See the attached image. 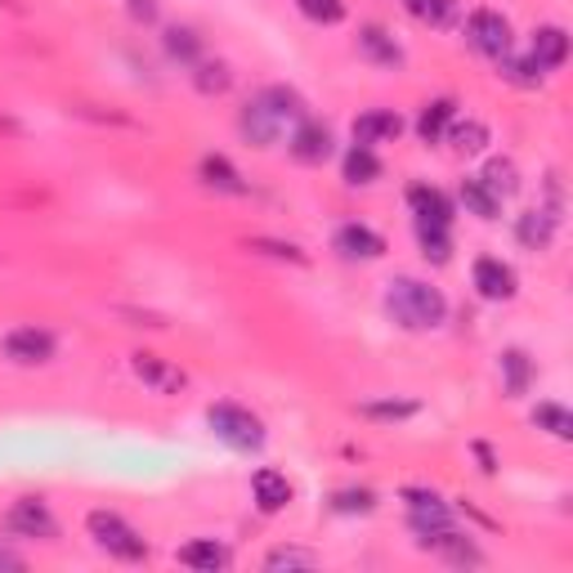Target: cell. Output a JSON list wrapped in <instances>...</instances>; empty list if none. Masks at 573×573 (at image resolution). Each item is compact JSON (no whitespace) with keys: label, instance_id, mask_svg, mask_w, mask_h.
<instances>
[{"label":"cell","instance_id":"cell-1","mask_svg":"<svg viewBox=\"0 0 573 573\" xmlns=\"http://www.w3.org/2000/svg\"><path fill=\"white\" fill-rule=\"evenodd\" d=\"M305 117H309V108L292 85H269L243 108L237 130H243V139L252 143V149H273V143L286 135V126H301Z\"/></svg>","mask_w":573,"mask_h":573},{"label":"cell","instance_id":"cell-2","mask_svg":"<svg viewBox=\"0 0 573 573\" xmlns=\"http://www.w3.org/2000/svg\"><path fill=\"white\" fill-rule=\"evenodd\" d=\"M386 314L404 327V331H430L448 318V301L440 286H430L421 278H395L386 292Z\"/></svg>","mask_w":573,"mask_h":573},{"label":"cell","instance_id":"cell-3","mask_svg":"<svg viewBox=\"0 0 573 573\" xmlns=\"http://www.w3.org/2000/svg\"><path fill=\"white\" fill-rule=\"evenodd\" d=\"M207 425L215 430V440L229 444L233 453H260L265 448V421L243 404H215L207 412Z\"/></svg>","mask_w":573,"mask_h":573},{"label":"cell","instance_id":"cell-4","mask_svg":"<svg viewBox=\"0 0 573 573\" xmlns=\"http://www.w3.org/2000/svg\"><path fill=\"white\" fill-rule=\"evenodd\" d=\"M85 529H90V538L100 542L108 556L126 560V564L149 560V542H143V538L130 529V524H126L117 511H90V515H85Z\"/></svg>","mask_w":573,"mask_h":573},{"label":"cell","instance_id":"cell-5","mask_svg":"<svg viewBox=\"0 0 573 573\" xmlns=\"http://www.w3.org/2000/svg\"><path fill=\"white\" fill-rule=\"evenodd\" d=\"M404 502H408V524H412V534L425 542V538H435L444 529H453V511L444 506L440 493H430V489H404Z\"/></svg>","mask_w":573,"mask_h":573},{"label":"cell","instance_id":"cell-6","mask_svg":"<svg viewBox=\"0 0 573 573\" xmlns=\"http://www.w3.org/2000/svg\"><path fill=\"white\" fill-rule=\"evenodd\" d=\"M466 40H470V50L502 59V55H511V23L498 10H475L466 19Z\"/></svg>","mask_w":573,"mask_h":573},{"label":"cell","instance_id":"cell-7","mask_svg":"<svg viewBox=\"0 0 573 573\" xmlns=\"http://www.w3.org/2000/svg\"><path fill=\"white\" fill-rule=\"evenodd\" d=\"M130 372H135L153 395H179V390H188V372L175 367V363L162 359V354H149V350L130 354Z\"/></svg>","mask_w":573,"mask_h":573},{"label":"cell","instance_id":"cell-8","mask_svg":"<svg viewBox=\"0 0 573 573\" xmlns=\"http://www.w3.org/2000/svg\"><path fill=\"white\" fill-rule=\"evenodd\" d=\"M5 529L19 534V538H55L59 534V524L50 515V506H45L40 498H19L5 515Z\"/></svg>","mask_w":573,"mask_h":573},{"label":"cell","instance_id":"cell-9","mask_svg":"<svg viewBox=\"0 0 573 573\" xmlns=\"http://www.w3.org/2000/svg\"><path fill=\"white\" fill-rule=\"evenodd\" d=\"M0 346H5V359L23 363V367H36V363H50L55 359V337L45 327H14Z\"/></svg>","mask_w":573,"mask_h":573},{"label":"cell","instance_id":"cell-10","mask_svg":"<svg viewBox=\"0 0 573 573\" xmlns=\"http://www.w3.org/2000/svg\"><path fill=\"white\" fill-rule=\"evenodd\" d=\"M470 278H475V292H480L484 301H511L515 296V269L506 260H498V256H480L475 269H470Z\"/></svg>","mask_w":573,"mask_h":573},{"label":"cell","instance_id":"cell-11","mask_svg":"<svg viewBox=\"0 0 573 573\" xmlns=\"http://www.w3.org/2000/svg\"><path fill=\"white\" fill-rule=\"evenodd\" d=\"M292 157L305 166H323L331 157V130L314 117H305L301 126H292Z\"/></svg>","mask_w":573,"mask_h":573},{"label":"cell","instance_id":"cell-12","mask_svg":"<svg viewBox=\"0 0 573 573\" xmlns=\"http://www.w3.org/2000/svg\"><path fill=\"white\" fill-rule=\"evenodd\" d=\"M404 135V117L390 108H372L363 117H354V143L372 149V143H395Z\"/></svg>","mask_w":573,"mask_h":573},{"label":"cell","instance_id":"cell-13","mask_svg":"<svg viewBox=\"0 0 573 573\" xmlns=\"http://www.w3.org/2000/svg\"><path fill=\"white\" fill-rule=\"evenodd\" d=\"M337 252L346 260H376V256H386V237H381L376 229H367V224H341L337 229Z\"/></svg>","mask_w":573,"mask_h":573},{"label":"cell","instance_id":"cell-14","mask_svg":"<svg viewBox=\"0 0 573 573\" xmlns=\"http://www.w3.org/2000/svg\"><path fill=\"white\" fill-rule=\"evenodd\" d=\"M556 224H560V215H551L547 207L524 211V215L515 220L519 247H524V252H547V247H551V237H556Z\"/></svg>","mask_w":573,"mask_h":573},{"label":"cell","instance_id":"cell-15","mask_svg":"<svg viewBox=\"0 0 573 573\" xmlns=\"http://www.w3.org/2000/svg\"><path fill=\"white\" fill-rule=\"evenodd\" d=\"M252 493H256V506H260L265 515H278L286 502H292V480H286L282 470L265 466V470L252 475Z\"/></svg>","mask_w":573,"mask_h":573},{"label":"cell","instance_id":"cell-16","mask_svg":"<svg viewBox=\"0 0 573 573\" xmlns=\"http://www.w3.org/2000/svg\"><path fill=\"white\" fill-rule=\"evenodd\" d=\"M408 207L421 224H453V202L440 194V188H430V184H412L408 188Z\"/></svg>","mask_w":573,"mask_h":573},{"label":"cell","instance_id":"cell-17","mask_svg":"<svg viewBox=\"0 0 573 573\" xmlns=\"http://www.w3.org/2000/svg\"><path fill=\"white\" fill-rule=\"evenodd\" d=\"M359 50H363L372 63H381V68H399V63H404L399 40H395L386 27H376V23H367V27L359 32Z\"/></svg>","mask_w":573,"mask_h":573},{"label":"cell","instance_id":"cell-18","mask_svg":"<svg viewBox=\"0 0 573 573\" xmlns=\"http://www.w3.org/2000/svg\"><path fill=\"white\" fill-rule=\"evenodd\" d=\"M444 139L453 143V153H461V157H475V153H484L489 149V126L484 121H475V117H466V121H448V130H444Z\"/></svg>","mask_w":573,"mask_h":573},{"label":"cell","instance_id":"cell-19","mask_svg":"<svg viewBox=\"0 0 573 573\" xmlns=\"http://www.w3.org/2000/svg\"><path fill=\"white\" fill-rule=\"evenodd\" d=\"M198 175H202L207 188H215V194H247V184H243V175H237V166L229 157H220V153H207L202 166H198Z\"/></svg>","mask_w":573,"mask_h":573},{"label":"cell","instance_id":"cell-20","mask_svg":"<svg viewBox=\"0 0 573 573\" xmlns=\"http://www.w3.org/2000/svg\"><path fill=\"white\" fill-rule=\"evenodd\" d=\"M404 10L425 27H457L461 23V0H404Z\"/></svg>","mask_w":573,"mask_h":573},{"label":"cell","instance_id":"cell-21","mask_svg":"<svg viewBox=\"0 0 573 573\" xmlns=\"http://www.w3.org/2000/svg\"><path fill=\"white\" fill-rule=\"evenodd\" d=\"M547 72H556V68H564V59H569V32L564 27H538L534 32V50H529Z\"/></svg>","mask_w":573,"mask_h":573},{"label":"cell","instance_id":"cell-22","mask_svg":"<svg viewBox=\"0 0 573 573\" xmlns=\"http://www.w3.org/2000/svg\"><path fill=\"white\" fill-rule=\"evenodd\" d=\"M475 179H480L498 202H506V198H515V194H519V171H515V162H511V157H493V162H489L480 175H475Z\"/></svg>","mask_w":573,"mask_h":573},{"label":"cell","instance_id":"cell-23","mask_svg":"<svg viewBox=\"0 0 573 573\" xmlns=\"http://www.w3.org/2000/svg\"><path fill=\"white\" fill-rule=\"evenodd\" d=\"M179 564L202 569V573H220V569H229V547H220L215 538L188 542V547H179Z\"/></svg>","mask_w":573,"mask_h":573},{"label":"cell","instance_id":"cell-24","mask_svg":"<svg viewBox=\"0 0 573 573\" xmlns=\"http://www.w3.org/2000/svg\"><path fill=\"white\" fill-rule=\"evenodd\" d=\"M425 547H435V551L448 556L453 564H484V551L475 547L470 538H461L457 529H444V534H435V538H425Z\"/></svg>","mask_w":573,"mask_h":573},{"label":"cell","instance_id":"cell-25","mask_svg":"<svg viewBox=\"0 0 573 573\" xmlns=\"http://www.w3.org/2000/svg\"><path fill=\"white\" fill-rule=\"evenodd\" d=\"M453 117H457V104H453V100H435V104H425V108H421V117H417V135H421V143H440Z\"/></svg>","mask_w":573,"mask_h":573},{"label":"cell","instance_id":"cell-26","mask_svg":"<svg viewBox=\"0 0 573 573\" xmlns=\"http://www.w3.org/2000/svg\"><path fill=\"white\" fill-rule=\"evenodd\" d=\"M417 243H421V256H425L430 265H448V256H453V233H448V224H421V220H417Z\"/></svg>","mask_w":573,"mask_h":573},{"label":"cell","instance_id":"cell-27","mask_svg":"<svg viewBox=\"0 0 573 573\" xmlns=\"http://www.w3.org/2000/svg\"><path fill=\"white\" fill-rule=\"evenodd\" d=\"M498 72H502L511 85H524V90H534V85H542V81H547V68H542L534 55H524V59L502 55V59H498Z\"/></svg>","mask_w":573,"mask_h":573},{"label":"cell","instance_id":"cell-28","mask_svg":"<svg viewBox=\"0 0 573 573\" xmlns=\"http://www.w3.org/2000/svg\"><path fill=\"white\" fill-rule=\"evenodd\" d=\"M529 381H534V359L524 350H506L502 354V386H506V395L511 399L524 395V390H529Z\"/></svg>","mask_w":573,"mask_h":573},{"label":"cell","instance_id":"cell-29","mask_svg":"<svg viewBox=\"0 0 573 573\" xmlns=\"http://www.w3.org/2000/svg\"><path fill=\"white\" fill-rule=\"evenodd\" d=\"M461 202H466L470 215H480V220H498V215H502V202H498V198H493L475 175L461 179Z\"/></svg>","mask_w":573,"mask_h":573},{"label":"cell","instance_id":"cell-30","mask_svg":"<svg viewBox=\"0 0 573 573\" xmlns=\"http://www.w3.org/2000/svg\"><path fill=\"white\" fill-rule=\"evenodd\" d=\"M166 55L194 68L202 59V36L194 27H166Z\"/></svg>","mask_w":573,"mask_h":573},{"label":"cell","instance_id":"cell-31","mask_svg":"<svg viewBox=\"0 0 573 573\" xmlns=\"http://www.w3.org/2000/svg\"><path fill=\"white\" fill-rule=\"evenodd\" d=\"M372 179H381V157L363 149V143H354L346 153V184H372Z\"/></svg>","mask_w":573,"mask_h":573},{"label":"cell","instance_id":"cell-32","mask_svg":"<svg viewBox=\"0 0 573 573\" xmlns=\"http://www.w3.org/2000/svg\"><path fill=\"white\" fill-rule=\"evenodd\" d=\"M534 425L547 430L551 440H573V417H569V408H560V404H538V408H534Z\"/></svg>","mask_w":573,"mask_h":573},{"label":"cell","instance_id":"cell-33","mask_svg":"<svg viewBox=\"0 0 573 573\" xmlns=\"http://www.w3.org/2000/svg\"><path fill=\"white\" fill-rule=\"evenodd\" d=\"M194 85L202 90V94H224L229 85H233V72H229V63H211V59H198L194 63Z\"/></svg>","mask_w":573,"mask_h":573},{"label":"cell","instance_id":"cell-34","mask_svg":"<svg viewBox=\"0 0 573 573\" xmlns=\"http://www.w3.org/2000/svg\"><path fill=\"white\" fill-rule=\"evenodd\" d=\"M301 14L309 23H327V27H337L346 19V0H296Z\"/></svg>","mask_w":573,"mask_h":573},{"label":"cell","instance_id":"cell-35","mask_svg":"<svg viewBox=\"0 0 573 573\" xmlns=\"http://www.w3.org/2000/svg\"><path fill=\"white\" fill-rule=\"evenodd\" d=\"M318 556L314 551H301V547H273L265 556V569H314Z\"/></svg>","mask_w":573,"mask_h":573},{"label":"cell","instance_id":"cell-36","mask_svg":"<svg viewBox=\"0 0 573 573\" xmlns=\"http://www.w3.org/2000/svg\"><path fill=\"white\" fill-rule=\"evenodd\" d=\"M372 506H376L372 489H341L337 498H331V511H341V515H367Z\"/></svg>","mask_w":573,"mask_h":573},{"label":"cell","instance_id":"cell-37","mask_svg":"<svg viewBox=\"0 0 573 573\" xmlns=\"http://www.w3.org/2000/svg\"><path fill=\"white\" fill-rule=\"evenodd\" d=\"M359 412L376 417V421H404V417H417V404L412 399H404V404H363Z\"/></svg>","mask_w":573,"mask_h":573},{"label":"cell","instance_id":"cell-38","mask_svg":"<svg viewBox=\"0 0 573 573\" xmlns=\"http://www.w3.org/2000/svg\"><path fill=\"white\" fill-rule=\"evenodd\" d=\"M247 247H256V252H265V256H273V260L305 265V252H301V247H292V243H273V237H256V243H247Z\"/></svg>","mask_w":573,"mask_h":573},{"label":"cell","instance_id":"cell-39","mask_svg":"<svg viewBox=\"0 0 573 573\" xmlns=\"http://www.w3.org/2000/svg\"><path fill=\"white\" fill-rule=\"evenodd\" d=\"M130 19L135 23H157V0H130Z\"/></svg>","mask_w":573,"mask_h":573},{"label":"cell","instance_id":"cell-40","mask_svg":"<svg viewBox=\"0 0 573 573\" xmlns=\"http://www.w3.org/2000/svg\"><path fill=\"white\" fill-rule=\"evenodd\" d=\"M0 569H23V560L14 551H0Z\"/></svg>","mask_w":573,"mask_h":573}]
</instances>
